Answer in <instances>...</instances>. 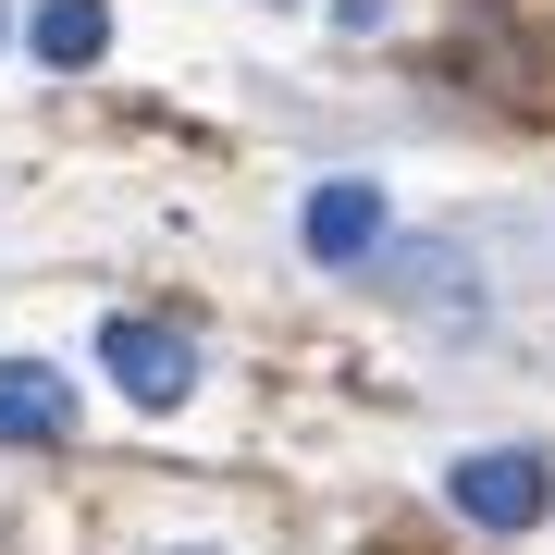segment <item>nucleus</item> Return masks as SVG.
<instances>
[{"instance_id": "f257e3e1", "label": "nucleus", "mask_w": 555, "mask_h": 555, "mask_svg": "<svg viewBox=\"0 0 555 555\" xmlns=\"http://www.w3.org/2000/svg\"><path fill=\"white\" fill-rule=\"evenodd\" d=\"M444 494H456L469 531H531V518L555 506V469H543L531 444H481V456H456V469H444Z\"/></svg>"}, {"instance_id": "f03ea898", "label": "nucleus", "mask_w": 555, "mask_h": 555, "mask_svg": "<svg viewBox=\"0 0 555 555\" xmlns=\"http://www.w3.org/2000/svg\"><path fill=\"white\" fill-rule=\"evenodd\" d=\"M100 371H112L137 408H185V383H198V346H185L173 321H112V334H100Z\"/></svg>"}, {"instance_id": "7ed1b4c3", "label": "nucleus", "mask_w": 555, "mask_h": 555, "mask_svg": "<svg viewBox=\"0 0 555 555\" xmlns=\"http://www.w3.org/2000/svg\"><path fill=\"white\" fill-rule=\"evenodd\" d=\"M75 433V383L38 358H0V444H62Z\"/></svg>"}, {"instance_id": "20e7f679", "label": "nucleus", "mask_w": 555, "mask_h": 555, "mask_svg": "<svg viewBox=\"0 0 555 555\" xmlns=\"http://www.w3.org/2000/svg\"><path fill=\"white\" fill-rule=\"evenodd\" d=\"M297 235H309V259H334V272H346V259L383 247V198H371V185H309Z\"/></svg>"}, {"instance_id": "39448f33", "label": "nucleus", "mask_w": 555, "mask_h": 555, "mask_svg": "<svg viewBox=\"0 0 555 555\" xmlns=\"http://www.w3.org/2000/svg\"><path fill=\"white\" fill-rule=\"evenodd\" d=\"M25 38H38L50 75H87V62L112 50V0H38V25H25Z\"/></svg>"}, {"instance_id": "423d86ee", "label": "nucleus", "mask_w": 555, "mask_h": 555, "mask_svg": "<svg viewBox=\"0 0 555 555\" xmlns=\"http://www.w3.org/2000/svg\"><path fill=\"white\" fill-rule=\"evenodd\" d=\"M0 38H13V25H0Z\"/></svg>"}]
</instances>
